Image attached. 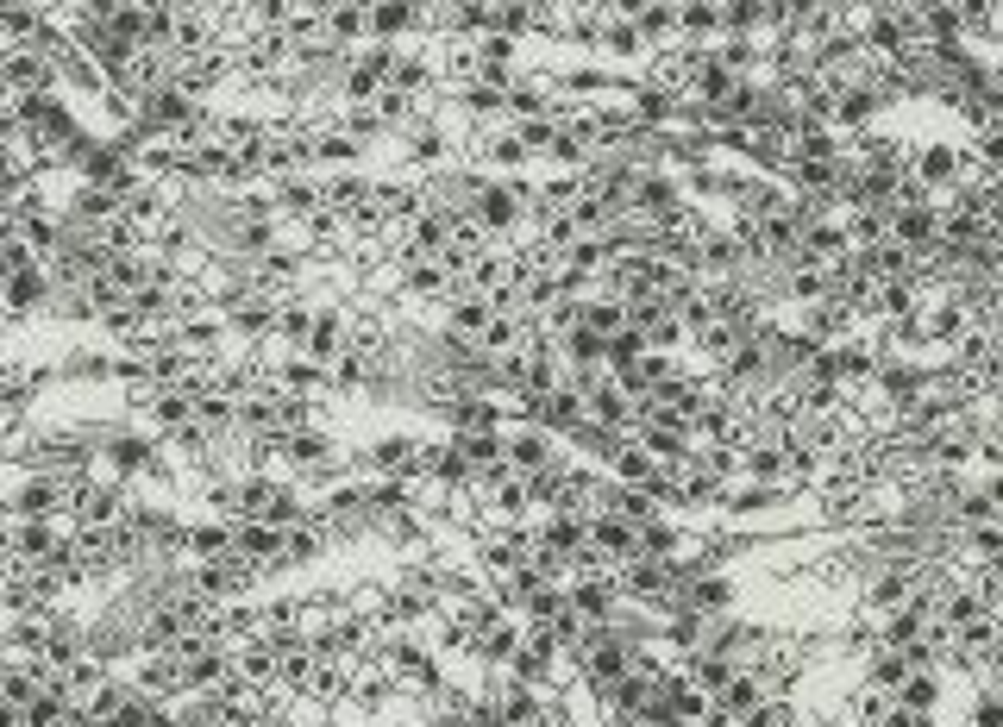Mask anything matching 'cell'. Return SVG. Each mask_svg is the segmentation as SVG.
I'll list each match as a JSON object with an SVG mask.
<instances>
[{"mask_svg":"<svg viewBox=\"0 0 1003 727\" xmlns=\"http://www.w3.org/2000/svg\"><path fill=\"white\" fill-rule=\"evenodd\" d=\"M232 326H239V333H276V308L270 301H239V308H232Z\"/></svg>","mask_w":1003,"mask_h":727,"instance_id":"8992f818","label":"cell"},{"mask_svg":"<svg viewBox=\"0 0 1003 727\" xmlns=\"http://www.w3.org/2000/svg\"><path fill=\"white\" fill-rule=\"evenodd\" d=\"M728 677H734V665H728V659H715V652L690 665V684H696V690H728Z\"/></svg>","mask_w":1003,"mask_h":727,"instance_id":"ba28073f","label":"cell"},{"mask_svg":"<svg viewBox=\"0 0 1003 727\" xmlns=\"http://www.w3.org/2000/svg\"><path fill=\"white\" fill-rule=\"evenodd\" d=\"M414 452H408V445L402 439H389V445H377V464H408Z\"/></svg>","mask_w":1003,"mask_h":727,"instance_id":"ffe728a7","label":"cell"},{"mask_svg":"<svg viewBox=\"0 0 1003 727\" xmlns=\"http://www.w3.org/2000/svg\"><path fill=\"white\" fill-rule=\"evenodd\" d=\"M364 377H370V358H358V351H345V358L333 364V383H345V389L364 383Z\"/></svg>","mask_w":1003,"mask_h":727,"instance_id":"9a60e30c","label":"cell"},{"mask_svg":"<svg viewBox=\"0 0 1003 727\" xmlns=\"http://www.w3.org/2000/svg\"><path fill=\"white\" fill-rule=\"evenodd\" d=\"M339 326H345L339 314H314V326H308V358H314V364H320V358H333V351L345 345Z\"/></svg>","mask_w":1003,"mask_h":727,"instance_id":"277c9868","label":"cell"},{"mask_svg":"<svg viewBox=\"0 0 1003 727\" xmlns=\"http://www.w3.org/2000/svg\"><path fill=\"white\" fill-rule=\"evenodd\" d=\"M138 684H145V696H170V690H182V665L176 659H157V665H145Z\"/></svg>","mask_w":1003,"mask_h":727,"instance_id":"52a82bcc","label":"cell"},{"mask_svg":"<svg viewBox=\"0 0 1003 727\" xmlns=\"http://www.w3.org/2000/svg\"><path fill=\"white\" fill-rule=\"evenodd\" d=\"M458 458H477V464H496L502 458V439L496 433H471V439H464V452Z\"/></svg>","mask_w":1003,"mask_h":727,"instance_id":"5bb4252c","label":"cell"},{"mask_svg":"<svg viewBox=\"0 0 1003 727\" xmlns=\"http://www.w3.org/2000/svg\"><path fill=\"white\" fill-rule=\"evenodd\" d=\"M953 170H960V157H953L947 145H935V151H922V189H928V182H953Z\"/></svg>","mask_w":1003,"mask_h":727,"instance_id":"9c48e42d","label":"cell"},{"mask_svg":"<svg viewBox=\"0 0 1003 727\" xmlns=\"http://www.w3.org/2000/svg\"><path fill=\"white\" fill-rule=\"evenodd\" d=\"M640 539H634V521H621V514H602V521H590V552L602 558V552H615V558H627Z\"/></svg>","mask_w":1003,"mask_h":727,"instance_id":"7a4b0ae2","label":"cell"},{"mask_svg":"<svg viewBox=\"0 0 1003 727\" xmlns=\"http://www.w3.org/2000/svg\"><path fill=\"white\" fill-rule=\"evenodd\" d=\"M414 107H421V101H408L402 88H383V95H377V126H395V120H408Z\"/></svg>","mask_w":1003,"mask_h":727,"instance_id":"7c38bea8","label":"cell"},{"mask_svg":"<svg viewBox=\"0 0 1003 727\" xmlns=\"http://www.w3.org/2000/svg\"><path fill=\"white\" fill-rule=\"evenodd\" d=\"M189 546L207 558V565H214V558H226V552H232V533H226V527H195V533H189Z\"/></svg>","mask_w":1003,"mask_h":727,"instance_id":"8fae6325","label":"cell"},{"mask_svg":"<svg viewBox=\"0 0 1003 727\" xmlns=\"http://www.w3.org/2000/svg\"><path fill=\"white\" fill-rule=\"evenodd\" d=\"M113 464H126V471H132V464H145V445H138V439H126V445H113Z\"/></svg>","mask_w":1003,"mask_h":727,"instance_id":"d6986e66","label":"cell"},{"mask_svg":"<svg viewBox=\"0 0 1003 727\" xmlns=\"http://www.w3.org/2000/svg\"><path fill=\"white\" fill-rule=\"evenodd\" d=\"M44 696V671H0V702H13V709H26V702Z\"/></svg>","mask_w":1003,"mask_h":727,"instance_id":"3957f363","label":"cell"},{"mask_svg":"<svg viewBox=\"0 0 1003 727\" xmlns=\"http://www.w3.org/2000/svg\"><path fill=\"white\" fill-rule=\"evenodd\" d=\"M308 326H314L308 308H283V314H276V333H289V339H308Z\"/></svg>","mask_w":1003,"mask_h":727,"instance_id":"2e32d148","label":"cell"},{"mask_svg":"<svg viewBox=\"0 0 1003 727\" xmlns=\"http://www.w3.org/2000/svg\"><path fill=\"white\" fill-rule=\"evenodd\" d=\"M477 226H515V195H502V189H489L483 195V214H477Z\"/></svg>","mask_w":1003,"mask_h":727,"instance_id":"30bf717a","label":"cell"},{"mask_svg":"<svg viewBox=\"0 0 1003 727\" xmlns=\"http://www.w3.org/2000/svg\"><path fill=\"white\" fill-rule=\"evenodd\" d=\"M678 19H684V32H715L721 26V7H684Z\"/></svg>","mask_w":1003,"mask_h":727,"instance_id":"e0dca14e","label":"cell"},{"mask_svg":"<svg viewBox=\"0 0 1003 727\" xmlns=\"http://www.w3.org/2000/svg\"><path fill=\"white\" fill-rule=\"evenodd\" d=\"M283 539H289V533L270 527V521H239V533H232V552L258 565V558H276V552H283Z\"/></svg>","mask_w":1003,"mask_h":727,"instance_id":"6da1fadb","label":"cell"},{"mask_svg":"<svg viewBox=\"0 0 1003 727\" xmlns=\"http://www.w3.org/2000/svg\"><path fill=\"white\" fill-rule=\"evenodd\" d=\"M63 489H69V483H44V477H38V483L19 489V508H26L32 521H44V508H57V502H63Z\"/></svg>","mask_w":1003,"mask_h":727,"instance_id":"5b68a950","label":"cell"},{"mask_svg":"<svg viewBox=\"0 0 1003 727\" xmlns=\"http://www.w3.org/2000/svg\"><path fill=\"white\" fill-rule=\"evenodd\" d=\"M414 19H421L414 7H377V13H364V26L370 32H402V26H414Z\"/></svg>","mask_w":1003,"mask_h":727,"instance_id":"4fadbf2b","label":"cell"},{"mask_svg":"<svg viewBox=\"0 0 1003 727\" xmlns=\"http://www.w3.org/2000/svg\"><path fill=\"white\" fill-rule=\"evenodd\" d=\"M515 464H527V471H546V445H540V439H515Z\"/></svg>","mask_w":1003,"mask_h":727,"instance_id":"ac0fdd59","label":"cell"}]
</instances>
